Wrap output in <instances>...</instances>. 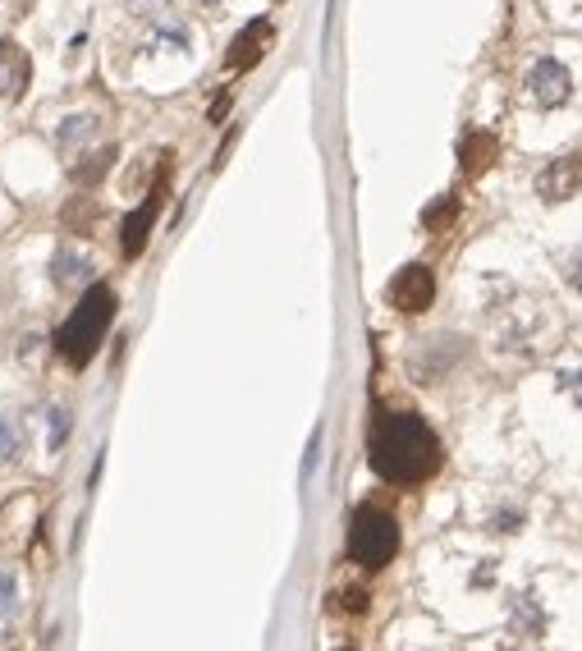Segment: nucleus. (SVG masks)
I'll return each mask as SVG.
<instances>
[{
    "mask_svg": "<svg viewBox=\"0 0 582 651\" xmlns=\"http://www.w3.org/2000/svg\"><path fill=\"white\" fill-rule=\"evenodd\" d=\"M573 395H578V403H582V376H573Z\"/></svg>",
    "mask_w": 582,
    "mask_h": 651,
    "instance_id": "412c9836",
    "label": "nucleus"
},
{
    "mask_svg": "<svg viewBox=\"0 0 582 651\" xmlns=\"http://www.w3.org/2000/svg\"><path fill=\"white\" fill-rule=\"evenodd\" d=\"M266 41H271V24L266 19H253L248 28H243L234 41H230V56H226V64L239 74V70H253V64L266 56Z\"/></svg>",
    "mask_w": 582,
    "mask_h": 651,
    "instance_id": "6e6552de",
    "label": "nucleus"
},
{
    "mask_svg": "<svg viewBox=\"0 0 582 651\" xmlns=\"http://www.w3.org/2000/svg\"><path fill=\"white\" fill-rule=\"evenodd\" d=\"M28 74H33V64L24 56V47L19 41H0V97H19L28 87Z\"/></svg>",
    "mask_w": 582,
    "mask_h": 651,
    "instance_id": "1a4fd4ad",
    "label": "nucleus"
},
{
    "mask_svg": "<svg viewBox=\"0 0 582 651\" xmlns=\"http://www.w3.org/2000/svg\"><path fill=\"white\" fill-rule=\"evenodd\" d=\"M578 189H582V156H559L536 174V193L546 202H569Z\"/></svg>",
    "mask_w": 582,
    "mask_h": 651,
    "instance_id": "423d86ee",
    "label": "nucleus"
},
{
    "mask_svg": "<svg viewBox=\"0 0 582 651\" xmlns=\"http://www.w3.org/2000/svg\"><path fill=\"white\" fill-rule=\"evenodd\" d=\"M528 87L536 93V101L542 106H559V101H569V70L559 60H536L532 64V74H528Z\"/></svg>",
    "mask_w": 582,
    "mask_h": 651,
    "instance_id": "0eeeda50",
    "label": "nucleus"
},
{
    "mask_svg": "<svg viewBox=\"0 0 582 651\" xmlns=\"http://www.w3.org/2000/svg\"><path fill=\"white\" fill-rule=\"evenodd\" d=\"M87 272H93V262L78 257V253L56 257V285H78V280H87Z\"/></svg>",
    "mask_w": 582,
    "mask_h": 651,
    "instance_id": "f8f14e48",
    "label": "nucleus"
},
{
    "mask_svg": "<svg viewBox=\"0 0 582 651\" xmlns=\"http://www.w3.org/2000/svg\"><path fill=\"white\" fill-rule=\"evenodd\" d=\"M459 156H463V170L468 174H482L490 161H496V138H490V133H468Z\"/></svg>",
    "mask_w": 582,
    "mask_h": 651,
    "instance_id": "9d476101",
    "label": "nucleus"
},
{
    "mask_svg": "<svg viewBox=\"0 0 582 651\" xmlns=\"http://www.w3.org/2000/svg\"><path fill=\"white\" fill-rule=\"evenodd\" d=\"M87 129H93V120H87V116H83V120H70V129H64V133H60V147H70L74 138H83V133H87Z\"/></svg>",
    "mask_w": 582,
    "mask_h": 651,
    "instance_id": "f3484780",
    "label": "nucleus"
},
{
    "mask_svg": "<svg viewBox=\"0 0 582 651\" xmlns=\"http://www.w3.org/2000/svg\"><path fill=\"white\" fill-rule=\"evenodd\" d=\"M436 299V276L427 272V266H404L395 280H390V303L399 312H409V317H417V312H427Z\"/></svg>",
    "mask_w": 582,
    "mask_h": 651,
    "instance_id": "20e7f679",
    "label": "nucleus"
},
{
    "mask_svg": "<svg viewBox=\"0 0 582 651\" xmlns=\"http://www.w3.org/2000/svg\"><path fill=\"white\" fill-rule=\"evenodd\" d=\"M440 441L417 413H380L367 436V463L390 486H422L440 473Z\"/></svg>",
    "mask_w": 582,
    "mask_h": 651,
    "instance_id": "f257e3e1",
    "label": "nucleus"
},
{
    "mask_svg": "<svg viewBox=\"0 0 582 651\" xmlns=\"http://www.w3.org/2000/svg\"><path fill=\"white\" fill-rule=\"evenodd\" d=\"M64 436H70V413L56 409V413H51V450H60Z\"/></svg>",
    "mask_w": 582,
    "mask_h": 651,
    "instance_id": "2eb2a0df",
    "label": "nucleus"
},
{
    "mask_svg": "<svg viewBox=\"0 0 582 651\" xmlns=\"http://www.w3.org/2000/svg\"><path fill=\"white\" fill-rule=\"evenodd\" d=\"M573 285H578V294H582V253H578V262H573Z\"/></svg>",
    "mask_w": 582,
    "mask_h": 651,
    "instance_id": "aec40b11",
    "label": "nucleus"
},
{
    "mask_svg": "<svg viewBox=\"0 0 582 651\" xmlns=\"http://www.w3.org/2000/svg\"><path fill=\"white\" fill-rule=\"evenodd\" d=\"M14 455H19V436H14L10 422H0V463H10Z\"/></svg>",
    "mask_w": 582,
    "mask_h": 651,
    "instance_id": "4468645a",
    "label": "nucleus"
},
{
    "mask_svg": "<svg viewBox=\"0 0 582 651\" xmlns=\"http://www.w3.org/2000/svg\"><path fill=\"white\" fill-rule=\"evenodd\" d=\"M14 601H19V588H14V574H0V615H14Z\"/></svg>",
    "mask_w": 582,
    "mask_h": 651,
    "instance_id": "ddd939ff",
    "label": "nucleus"
},
{
    "mask_svg": "<svg viewBox=\"0 0 582 651\" xmlns=\"http://www.w3.org/2000/svg\"><path fill=\"white\" fill-rule=\"evenodd\" d=\"M161 193H166V166H161V174H156V189L147 193V202L124 220V234H120L124 257H138V253L147 249V234H151V226H156V216H161Z\"/></svg>",
    "mask_w": 582,
    "mask_h": 651,
    "instance_id": "39448f33",
    "label": "nucleus"
},
{
    "mask_svg": "<svg viewBox=\"0 0 582 651\" xmlns=\"http://www.w3.org/2000/svg\"><path fill=\"white\" fill-rule=\"evenodd\" d=\"M363 605H367V596H363V592H349V596H344V611H353V615L363 611Z\"/></svg>",
    "mask_w": 582,
    "mask_h": 651,
    "instance_id": "a211bd4d",
    "label": "nucleus"
},
{
    "mask_svg": "<svg viewBox=\"0 0 582 651\" xmlns=\"http://www.w3.org/2000/svg\"><path fill=\"white\" fill-rule=\"evenodd\" d=\"M110 322H116V294H110L106 285L83 289V299L70 312V322L56 330V349H60L64 363H70V367H87V363H93V353L106 340Z\"/></svg>",
    "mask_w": 582,
    "mask_h": 651,
    "instance_id": "f03ea898",
    "label": "nucleus"
},
{
    "mask_svg": "<svg viewBox=\"0 0 582 651\" xmlns=\"http://www.w3.org/2000/svg\"><path fill=\"white\" fill-rule=\"evenodd\" d=\"M138 10H161V5H170V0H133Z\"/></svg>",
    "mask_w": 582,
    "mask_h": 651,
    "instance_id": "6ab92c4d",
    "label": "nucleus"
},
{
    "mask_svg": "<svg viewBox=\"0 0 582 651\" xmlns=\"http://www.w3.org/2000/svg\"><path fill=\"white\" fill-rule=\"evenodd\" d=\"M450 216H454V197H445V202H436V207H432L427 216H422V220H427V230H436L440 220H450Z\"/></svg>",
    "mask_w": 582,
    "mask_h": 651,
    "instance_id": "dca6fc26",
    "label": "nucleus"
},
{
    "mask_svg": "<svg viewBox=\"0 0 582 651\" xmlns=\"http://www.w3.org/2000/svg\"><path fill=\"white\" fill-rule=\"evenodd\" d=\"M110 161H116V147H101L97 156H87V166H74V184H78V189L101 184L106 170H110Z\"/></svg>",
    "mask_w": 582,
    "mask_h": 651,
    "instance_id": "9b49d317",
    "label": "nucleus"
},
{
    "mask_svg": "<svg viewBox=\"0 0 582 651\" xmlns=\"http://www.w3.org/2000/svg\"><path fill=\"white\" fill-rule=\"evenodd\" d=\"M399 555V519L390 509L357 505L349 519V559L363 569H386Z\"/></svg>",
    "mask_w": 582,
    "mask_h": 651,
    "instance_id": "7ed1b4c3",
    "label": "nucleus"
}]
</instances>
